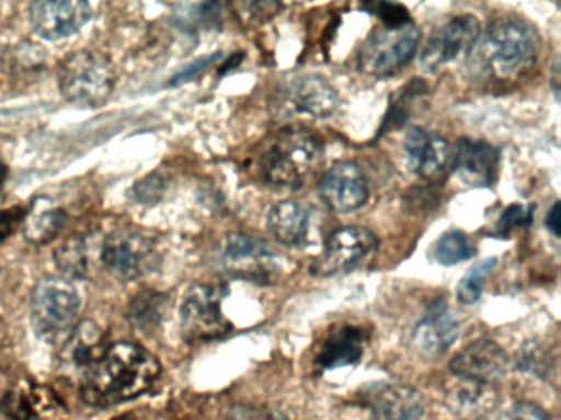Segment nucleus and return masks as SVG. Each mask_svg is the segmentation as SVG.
<instances>
[{
  "label": "nucleus",
  "instance_id": "nucleus-26",
  "mask_svg": "<svg viewBox=\"0 0 561 420\" xmlns=\"http://www.w3.org/2000/svg\"><path fill=\"white\" fill-rule=\"evenodd\" d=\"M167 298L162 292L144 291L133 299L129 307V320L137 330L149 331L157 330L162 324L163 314H165Z\"/></svg>",
  "mask_w": 561,
  "mask_h": 420
},
{
  "label": "nucleus",
  "instance_id": "nucleus-13",
  "mask_svg": "<svg viewBox=\"0 0 561 420\" xmlns=\"http://www.w3.org/2000/svg\"><path fill=\"white\" fill-rule=\"evenodd\" d=\"M93 16L90 3L80 0H42L31 5V22L42 38L58 42L80 32Z\"/></svg>",
  "mask_w": 561,
  "mask_h": 420
},
{
  "label": "nucleus",
  "instance_id": "nucleus-39",
  "mask_svg": "<svg viewBox=\"0 0 561 420\" xmlns=\"http://www.w3.org/2000/svg\"><path fill=\"white\" fill-rule=\"evenodd\" d=\"M545 223H547V229L550 230L554 236H560V202H554L551 209L548 210Z\"/></svg>",
  "mask_w": 561,
  "mask_h": 420
},
{
  "label": "nucleus",
  "instance_id": "nucleus-22",
  "mask_svg": "<svg viewBox=\"0 0 561 420\" xmlns=\"http://www.w3.org/2000/svg\"><path fill=\"white\" fill-rule=\"evenodd\" d=\"M106 334L93 322H81L61 345L65 366L83 370V374L106 353Z\"/></svg>",
  "mask_w": 561,
  "mask_h": 420
},
{
  "label": "nucleus",
  "instance_id": "nucleus-34",
  "mask_svg": "<svg viewBox=\"0 0 561 420\" xmlns=\"http://www.w3.org/2000/svg\"><path fill=\"white\" fill-rule=\"evenodd\" d=\"M167 187V179L163 174L153 173L147 176L146 179L140 180L134 187L136 199L142 203H153L163 196V190Z\"/></svg>",
  "mask_w": 561,
  "mask_h": 420
},
{
  "label": "nucleus",
  "instance_id": "nucleus-25",
  "mask_svg": "<svg viewBox=\"0 0 561 420\" xmlns=\"http://www.w3.org/2000/svg\"><path fill=\"white\" fill-rule=\"evenodd\" d=\"M67 219V212L61 207L55 206L45 197H38L32 203L31 210L25 213V240L32 245H47L57 238L58 233L64 230Z\"/></svg>",
  "mask_w": 561,
  "mask_h": 420
},
{
  "label": "nucleus",
  "instance_id": "nucleus-4",
  "mask_svg": "<svg viewBox=\"0 0 561 420\" xmlns=\"http://www.w3.org/2000/svg\"><path fill=\"white\" fill-rule=\"evenodd\" d=\"M81 295L73 282L60 276H48L32 292L31 314L35 334L47 343H61L78 325Z\"/></svg>",
  "mask_w": 561,
  "mask_h": 420
},
{
  "label": "nucleus",
  "instance_id": "nucleus-1",
  "mask_svg": "<svg viewBox=\"0 0 561 420\" xmlns=\"http://www.w3.org/2000/svg\"><path fill=\"white\" fill-rule=\"evenodd\" d=\"M160 371L159 360L142 345L117 341L83 374L81 397L90 406H117L152 389Z\"/></svg>",
  "mask_w": 561,
  "mask_h": 420
},
{
  "label": "nucleus",
  "instance_id": "nucleus-21",
  "mask_svg": "<svg viewBox=\"0 0 561 420\" xmlns=\"http://www.w3.org/2000/svg\"><path fill=\"white\" fill-rule=\"evenodd\" d=\"M367 334L354 325H341L327 335L318 348L314 366L321 371L354 366L359 363L366 348Z\"/></svg>",
  "mask_w": 561,
  "mask_h": 420
},
{
  "label": "nucleus",
  "instance_id": "nucleus-12",
  "mask_svg": "<svg viewBox=\"0 0 561 420\" xmlns=\"http://www.w3.org/2000/svg\"><path fill=\"white\" fill-rule=\"evenodd\" d=\"M0 412L9 420L67 419V409L57 394L34 381H21L5 390L0 399Z\"/></svg>",
  "mask_w": 561,
  "mask_h": 420
},
{
  "label": "nucleus",
  "instance_id": "nucleus-6",
  "mask_svg": "<svg viewBox=\"0 0 561 420\" xmlns=\"http://www.w3.org/2000/svg\"><path fill=\"white\" fill-rule=\"evenodd\" d=\"M420 30L415 23L374 30L359 51V68L373 78H389L405 68L419 49Z\"/></svg>",
  "mask_w": 561,
  "mask_h": 420
},
{
  "label": "nucleus",
  "instance_id": "nucleus-14",
  "mask_svg": "<svg viewBox=\"0 0 561 420\" xmlns=\"http://www.w3.org/2000/svg\"><path fill=\"white\" fill-rule=\"evenodd\" d=\"M511 360L501 345L492 340H476L462 348L449 370L458 380L492 384L507 374Z\"/></svg>",
  "mask_w": 561,
  "mask_h": 420
},
{
  "label": "nucleus",
  "instance_id": "nucleus-11",
  "mask_svg": "<svg viewBox=\"0 0 561 420\" xmlns=\"http://www.w3.org/2000/svg\"><path fill=\"white\" fill-rule=\"evenodd\" d=\"M481 30V23L474 15L465 13V15L453 16L445 25L439 26L423 46L420 55V66L423 71H438L442 66L455 61L459 56H468L474 48Z\"/></svg>",
  "mask_w": 561,
  "mask_h": 420
},
{
  "label": "nucleus",
  "instance_id": "nucleus-28",
  "mask_svg": "<svg viewBox=\"0 0 561 420\" xmlns=\"http://www.w3.org/2000/svg\"><path fill=\"white\" fill-rule=\"evenodd\" d=\"M495 266H497V258L491 256V258L482 259L481 262H476L459 279L458 285H456V298L462 305L476 304L481 299L482 292H484L485 279Z\"/></svg>",
  "mask_w": 561,
  "mask_h": 420
},
{
  "label": "nucleus",
  "instance_id": "nucleus-40",
  "mask_svg": "<svg viewBox=\"0 0 561 420\" xmlns=\"http://www.w3.org/2000/svg\"><path fill=\"white\" fill-rule=\"evenodd\" d=\"M9 176V167L5 166L2 161H0V189H2V186H4L5 180H8Z\"/></svg>",
  "mask_w": 561,
  "mask_h": 420
},
{
  "label": "nucleus",
  "instance_id": "nucleus-19",
  "mask_svg": "<svg viewBox=\"0 0 561 420\" xmlns=\"http://www.w3.org/2000/svg\"><path fill=\"white\" fill-rule=\"evenodd\" d=\"M221 255L225 265L244 278H267L275 269L274 253L267 243L244 233L229 235L222 243Z\"/></svg>",
  "mask_w": 561,
  "mask_h": 420
},
{
  "label": "nucleus",
  "instance_id": "nucleus-37",
  "mask_svg": "<svg viewBox=\"0 0 561 420\" xmlns=\"http://www.w3.org/2000/svg\"><path fill=\"white\" fill-rule=\"evenodd\" d=\"M25 213L27 210L19 206L0 210V243L8 240L18 230L19 223L24 222Z\"/></svg>",
  "mask_w": 561,
  "mask_h": 420
},
{
  "label": "nucleus",
  "instance_id": "nucleus-20",
  "mask_svg": "<svg viewBox=\"0 0 561 420\" xmlns=\"http://www.w3.org/2000/svg\"><path fill=\"white\" fill-rule=\"evenodd\" d=\"M459 337V320L445 301L430 305L413 330L416 348L426 354H442L455 345Z\"/></svg>",
  "mask_w": 561,
  "mask_h": 420
},
{
  "label": "nucleus",
  "instance_id": "nucleus-27",
  "mask_svg": "<svg viewBox=\"0 0 561 420\" xmlns=\"http://www.w3.org/2000/svg\"><path fill=\"white\" fill-rule=\"evenodd\" d=\"M476 248L468 236L459 230H448L436 240L433 258L443 266H455L458 262L474 258Z\"/></svg>",
  "mask_w": 561,
  "mask_h": 420
},
{
  "label": "nucleus",
  "instance_id": "nucleus-8",
  "mask_svg": "<svg viewBox=\"0 0 561 420\" xmlns=\"http://www.w3.org/2000/svg\"><path fill=\"white\" fill-rule=\"evenodd\" d=\"M156 240L137 230H117L101 243V261L123 281H136L159 265Z\"/></svg>",
  "mask_w": 561,
  "mask_h": 420
},
{
  "label": "nucleus",
  "instance_id": "nucleus-18",
  "mask_svg": "<svg viewBox=\"0 0 561 420\" xmlns=\"http://www.w3.org/2000/svg\"><path fill=\"white\" fill-rule=\"evenodd\" d=\"M403 148L413 173L426 180L439 179L451 160L448 141L422 127L407 130Z\"/></svg>",
  "mask_w": 561,
  "mask_h": 420
},
{
  "label": "nucleus",
  "instance_id": "nucleus-7",
  "mask_svg": "<svg viewBox=\"0 0 561 420\" xmlns=\"http://www.w3.org/2000/svg\"><path fill=\"white\" fill-rule=\"evenodd\" d=\"M225 288L195 284L183 295L180 305V325L183 335L192 341H211L232 330L231 322L222 312Z\"/></svg>",
  "mask_w": 561,
  "mask_h": 420
},
{
  "label": "nucleus",
  "instance_id": "nucleus-17",
  "mask_svg": "<svg viewBox=\"0 0 561 420\" xmlns=\"http://www.w3.org/2000/svg\"><path fill=\"white\" fill-rule=\"evenodd\" d=\"M453 170L468 187L494 186L499 173V151L488 141L461 138L453 154Z\"/></svg>",
  "mask_w": 561,
  "mask_h": 420
},
{
  "label": "nucleus",
  "instance_id": "nucleus-32",
  "mask_svg": "<svg viewBox=\"0 0 561 420\" xmlns=\"http://www.w3.org/2000/svg\"><path fill=\"white\" fill-rule=\"evenodd\" d=\"M366 9L369 10L373 15L379 16L380 22H382V26H389V28H397V26L407 25V23L413 22L409 10H407L405 7L400 5V3H367Z\"/></svg>",
  "mask_w": 561,
  "mask_h": 420
},
{
  "label": "nucleus",
  "instance_id": "nucleus-33",
  "mask_svg": "<svg viewBox=\"0 0 561 420\" xmlns=\"http://www.w3.org/2000/svg\"><path fill=\"white\" fill-rule=\"evenodd\" d=\"M531 215H534V206L525 207L522 203H512L502 212L501 219H499V235L507 236L512 230L528 225V223H531Z\"/></svg>",
  "mask_w": 561,
  "mask_h": 420
},
{
  "label": "nucleus",
  "instance_id": "nucleus-15",
  "mask_svg": "<svg viewBox=\"0 0 561 420\" xmlns=\"http://www.w3.org/2000/svg\"><path fill=\"white\" fill-rule=\"evenodd\" d=\"M320 196L333 212H354L369 196L366 177L353 161H340L321 177Z\"/></svg>",
  "mask_w": 561,
  "mask_h": 420
},
{
  "label": "nucleus",
  "instance_id": "nucleus-36",
  "mask_svg": "<svg viewBox=\"0 0 561 420\" xmlns=\"http://www.w3.org/2000/svg\"><path fill=\"white\" fill-rule=\"evenodd\" d=\"M228 420H287L280 412L267 407L236 406Z\"/></svg>",
  "mask_w": 561,
  "mask_h": 420
},
{
  "label": "nucleus",
  "instance_id": "nucleus-35",
  "mask_svg": "<svg viewBox=\"0 0 561 420\" xmlns=\"http://www.w3.org/2000/svg\"><path fill=\"white\" fill-rule=\"evenodd\" d=\"M499 420H551V417L537 404L520 400L505 409Z\"/></svg>",
  "mask_w": 561,
  "mask_h": 420
},
{
  "label": "nucleus",
  "instance_id": "nucleus-3",
  "mask_svg": "<svg viewBox=\"0 0 561 420\" xmlns=\"http://www.w3.org/2000/svg\"><path fill=\"white\" fill-rule=\"evenodd\" d=\"M323 144L305 128H287L262 160V173L275 186L300 187L323 163Z\"/></svg>",
  "mask_w": 561,
  "mask_h": 420
},
{
  "label": "nucleus",
  "instance_id": "nucleus-31",
  "mask_svg": "<svg viewBox=\"0 0 561 420\" xmlns=\"http://www.w3.org/2000/svg\"><path fill=\"white\" fill-rule=\"evenodd\" d=\"M425 92V84L420 81H412L402 88V91L393 97L390 104L389 115L386 117V125L389 128L399 127L409 118L412 112L413 102L419 101L420 95Z\"/></svg>",
  "mask_w": 561,
  "mask_h": 420
},
{
  "label": "nucleus",
  "instance_id": "nucleus-10",
  "mask_svg": "<svg viewBox=\"0 0 561 420\" xmlns=\"http://www.w3.org/2000/svg\"><path fill=\"white\" fill-rule=\"evenodd\" d=\"M275 105L282 115H308L327 118L336 112L340 95L336 89L317 74L298 75L278 89Z\"/></svg>",
  "mask_w": 561,
  "mask_h": 420
},
{
  "label": "nucleus",
  "instance_id": "nucleus-16",
  "mask_svg": "<svg viewBox=\"0 0 561 420\" xmlns=\"http://www.w3.org/2000/svg\"><path fill=\"white\" fill-rule=\"evenodd\" d=\"M369 420H420L423 399L419 390L403 384H374L364 393Z\"/></svg>",
  "mask_w": 561,
  "mask_h": 420
},
{
  "label": "nucleus",
  "instance_id": "nucleus-24",
  "mask_svg": "<svg viewBox=\"0 0 561 420\" xmlns=\"http://www.w3.org/2000/svg\"><path fill=\"white\" fill-rule=\"evenodd\" d=\"M268 232L284 246H300L310 230V215L301 203L284 200L272 207L267 217Z\"/></svg>",
  "mask_w": 561,
  "mask_h": 420
},
{
  "label": "nucleus",
  "instance_id": "nucleus-5",
  "mask_svg": "<svg viewBox=\"0 0 561 420\" xmlns=\"http://www.w3.org/2000/svg\"><path fill=\"white\" fill-rule=\"evenodd\" d=\"M61 94L71 104L100 107L111 97L116 84V68L103 52L77 51L67 56L58 69Z\"/></svg>",
  "mask_w": 561,
  "mask_h": 420
},
{
  "label": "nucleus",
  "instance_id": "nucleus-23",
  "mask_svg": "<svg viewBox=\"0 0 561 420\" xmlns=\"http://www.w3.org/2000/svg\"><path fill=\"white\" fill-rule=\"evenodd\" d=\"M58 269L68 278H90L101 259V245L93 236L75 235L55 252Z\"/></svg>",
  "mask_w": 561,
  "mask_h": 420
},
{
  "label": "nucleus",
  "instance_id": "nucleus-29",
  "mask_svg": "<svg viewBox=\"0 0 561 420\" xmlns=\"http://www.w3.org/2000/svg\"><path fill=\"white\" fill-rule=\"evenodd\" d=\"M461 386L456 387V394H453L459 410L484 412L491 409L495 400L494 390L489 387L491 384L471 383V381H461Z\"/></svg>",
  "mask_w": 561,
  "mask_h": 420
},
{
  "label": "nucleus",
  "instance_id": "nucleus-38",
  "mask_svg": "<svg viewBox=\"0 0 561 420\" xmlns=\"http://www.w3.org/2000/svg\"><path fill=\"white\" fill-rule=\"evenodd\" d=\"M221 58V52H213V55L205 56V58L198 59V61L192 62V65L186 66L183 71H180L179 74L173 78L172 84H179V82L188 81V79L195 78L199 72L205 71L208 66H211L213 62L218 61Z\"/></svg>",
  "mask_w": 561,
  "mask_h": 420
},
{
  "label": "nucleus",
  "instance_id": "nucleus-2",
  "mask_svg": "<svg viewBox=\"0 0 561 420\" xmlns=\"http://www.w3.org/2000/svg\"><path fill=\"white\" fill-rule=\"evenodd\" d=\"M537 30L527 20L502 15L481 30L468 55V68L476 79L512 81L530 71L540 55Z\"/></svg>",
  "mask_w": 561,
  "mask_h": 420
},
{
  "label": "nucleus",
  "instance_id": "nucleus-9",
  "mask_svg": "<svg viewBox=\"0 0 561 420\" xmlns=\"http://www.w3.org/2000/svg\"><path fill=\"white\" fill-rule=\"evenodd\" d=\"M379 246V240L367 226L347 225L331 233L311 272L317 276L343 275L359 266Z\"/></svg>",
  "mask_w": 561,
  "mask_h": 420
},
{
  "label": "nucleus",
  "instance_id": "nucleus-30",
  "mask_svg": "<svg viewBox=\"0 0 561 420\" xmlns=\"http://www.w3.org/2000/svg\"><path fill=\"white\" fill-rule=\"evenodd\" d=\"M176 19L186 28H203V26L216 25L221 19V5L219 3H188L176 7Z\"/></svg>",
  "mask_w": 561,
  "mask_h": 420
}]
</instances>
